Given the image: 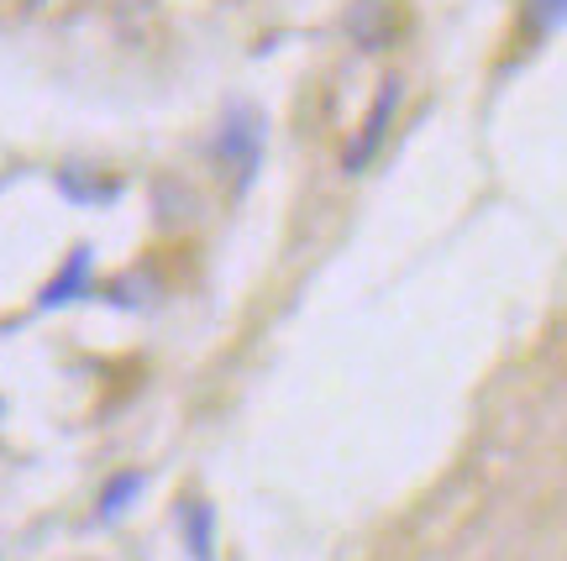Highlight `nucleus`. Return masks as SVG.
<instances>
[{
    "instance_id": "obj_4",
    "label": "nucleus",
    "mask_w": 567,
    "mask_h": 561,
    "mask_svg": "<svg viewBox=\"0 0 567 561\" xmlns=\"http://www.w3.org/2000/svg\"><path fill=\"white\" fill-rule=\"evenodd\" d=\"M179 536H184V551L195 561H216V509L205 499H184L179 503Z\"/></svg>"
},
{
    "instance_id": "obj_6",
    "label": "nucleus",
    "mask_w": 567,
    "mask_h": 561,
    "mask_svg": "<svg viewBox=\"0 0 567 561\" xmlns=\"http://www.w3.org/2000/svg\"><path fill=\"white\" fill-rule=\"evenodd\" d=\"M526 21L530 32H557L567 27V0H526Z\"/></svg>"
},
{
    "instance_id": "obj_1",
    "label": "nucleus",
    "mask_w": 567,
    "mask_h": 561,
    "mask_svg": "<svg viewBox=\"0 0 567 561\" xmlns=\"http://www.w3.org/2000/svg\"><path fill=\"white\" fill-rule=\"evenodd\" d=\"M216 158L237 174V189L252 184L258 174V163H264V111L258 105H231L221 121V132H216Z\"/></svg>"
},
{
    "instance_id": "obj_5",
    "label": "nucleus",
    "mask_w": 567,
    "mask_h": 561,
    "mask_svg": "<svg viewBox=\"0 0 567 561\" xmlns=\"http://www.w3.org/2000/svg\"><path fill=\"white\" fill-rule=\"evenodd\" d=\"M142 488H147V478H142V472H116V478L101 488V503H95V509H101V520H105V524L122 520L126 509L142 499Z\"/></svg>"
},
{
    "instance_id": "obj_3",
    "label": "nucleus",
    "mask_w": 567,
    "mask_h": 561,
    "mask_svg": "<svg viewBox=\"0 0 567 561\" xmlns=\"http://www.w3.org/2000/svg\"><path fill=\"white\" fill-rule=\"evenodd\" d=\"M90 273H95V252H90V247H74V252H69V262H63L59 273L48 279V289L38 294V304H42V310L74 304L84 289H90Z\"/></svg>"
},
{
    "instance_id": "obj_2",
    "label": "nucleus",
    "mask_w": 567,
    "mask_h": 561,
    "mask_svg": "<svg viewBox=\"0 0 567 561\" xmlns=\"http://www.w3.org/2000/svg\"><path fill=\"white\" fill-rule=\"evenodd\" d=\"M394 111H400V80H384V84H379V101H373V111H368V121L358 126L352 147L342 153L347 174H363L368 163L379 158V147H384V137H389V121H394Z\"/></svg>"
}]
</instances>
